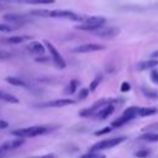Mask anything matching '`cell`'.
Returning <instances> with one entry per match:
<instances>
[{"instance_id":"6da1fadb","label":"cell","mask_w":158,"mask_h":158,"mask_svg":"<svg viewBox=\"0 0 158 158\" xmlns=\"http://www.w3.org/2000/svg\"><path fill=\"white\" fill-rule=\"evenodd\" d=\"M49 131L48 127L46 126H31V127H25V128H17L11 131L10 133L16 137H22V138H31V137H37L43 133H47Z\"/></svg>"},{"instance_id":"7a4b0ae2","label":"cell","mask_w":158,"mask_h":158,"mask_svg":"<svg viewBox=\"0 0 158 158\" xmlns=\"http://www.w3.org/2000/svg\"><path fill=\"white\" fill-rule=\"evenodd\" d=\"M106 22V19L102 16H90L86 20H84L83 23H79L75 26L77 30H81V31H95L99 27L104 26Z\"/></svg>"},{"instance_id":"3957f363","label":"cell","mask_w":158,"mask_h":158,"mask_svg":"<svg viewBox=\"0 0 158 158\" xmlns=\"http://www.w3.org/2000/svg\"><path fill=\"white\" fill-rule=\"evenodd\" d=\"M125 139H126V137H114V138L104 139V141H100V142L93 144L89 151L90 152H100L102 149H109V148H112V147L122 143Z\"/></svg>"},{"instance_id":"277c9868","label":"cell","mask_w":158,"mask_h":158,"mask_svg":"<svg viewBox=\"0 0 158 158\" xmlns=\"http://www.w3.org/2000/svg\"><path fill=\"white\" fill-rule=\"evenodd\" d=\"M44 44H46V47H47V49L49 51V54H51V57H52V60H53V63L56 64V67L57 68H59V69H64L65 68V60L63 59V57H62V54L57 51V48L51 43V42H48V41H44Z\"/></svg>"},{"instance_id":"5b68a950","label":"cell","mask_w":158,"mask_h":158,"mask_svg":"<svg viewBox=\"0 0 158 158\" xmlns=\"http://www.w3.org/2000/svg\"><path fill=\"white\" fill-rule=\"evenodd\" d=\"M23 143H25V138H22V137H17L15 139H10V141L1 143L0 144V157H2L4 154H6L16 148H20Z\"/></svg>"},{"instance_id":"8992f818","label":"cell","mask_w":158,"mask_h":158,"mask_svg":"<svg viewBox=\"0 0 158 158\" xmlns=\"http://www.w3.org/2000/svg\"><path fill=\"white\" fill-rule=\"evenodd\" d=\"M49 17H57V19H69L73 21H83V16L78 15L69 10H52L49 12Z\"/></svg>"},{"instance_id":"52a82bcc","label":"cell","mask_w":158,"mask_h":158,"mask_svg":"<svg viewBox=\"0 0 158 158\" xmlns=\"http://www.w3.org/2000/svg\"><path fill=\"white\" fill-rule=\"evenodd\" d=\"M95 35L100 38H105V40H110V38H114L116 37L118 33H120V28L118 27H115V26H109V27H99L98 30L94 31Z\"/></svg>"},{"instance_id":"ba28073f","label":"cell","mask_w":158,"mask_h":158,"mask_svg":"<svg viewBox=\"0 0 158 158\" xmlns=\"http://www.w3.org/2000/svg\"><path fill=\"white\" fill-rule=\"evenodd\" d=\"M105 49V47L102 44H98V43H84V44H79L75 48H73L74 53H89V52H98V51H102Z\"/></svg>"},{"instance_id":"9c48e42d","label":"cell","mask_w":158,"mask_h":158,"mask_svg":"<svg viewBox=\"0 0 158 158\" xmlns=\"http://www.w3.org/2000/svg\"><path fill=\"white\" fill-rule=\"evenodd\" d=\"M75 101L73 99H56L48 102H42L38 104V107H63V106H68V105H73Z\"/></svg>"},{"instance_id":"30bf717a","label":"cell","mask_w":158,"mask_h":158,"mask_svg":"<svg viewBox=\"0 0 158 158\" xmlns=\"http://www.w3.org/2000/svg\"><path fill=\"white\" fill-rule=\"evenodd\" d=\"M4 19L10 23H15V25H23L30 21L26 15H20V14H6L4 15Z\"/></svg>"},{"instance_id":"8fae6325","label":"cell","mask_w":158,"mask_h":158,"mask_svg":"<svg viewBox=\"0 0 158 158\" xmlns=\"http://www.w3.org/2000/svg\"><path fill=\"white\" fill-rule=\"evenodd\" d=\"M27 49H28L30 53H32V54H37V56H38V54H40V56L44 54V51H46L44 46H43L41 42H37V41L30 42V43L27 44Z\"/></svg>"},{"instance_id":"7c38bea8","label":"cell","mask_w":158,"mask_h":158,"mask_svg":"<svg viewBox=\"0 0 158 158\" xmlns=\"http://www.w3.org/2000/svg\"><path fill=\"white\" fill-rule=\"evenodd\" d=\"M114 110H115V106L112 105V102H110V104L102 106V107L96 112V117L100 118V120H105V118H107V117L114 112Z\"/></svg>"},{"instance_id":"4fadbf2b","label":"cell","mask_w":158,"mask_h":158,"mask_svg":"<svg viewBox=\"0 0 158 158\" xmlns=\"http://www.w3.org/2000/svg\"><path fill=\"white\" fill-rule=\"evenodd\" d=\"M157 64H158V60H157L156 58H154V59H148V60L139 62V63L137 64V69H138V70H147V69L154 68Z\"/></svg>"},{"instance_id":"5bb4252c","label":"cell","mask_w":158,"mask_h":158,"mask_svg":"<svg viewBox=\"0 0 158 158\" xmlns=\"http://www.w3.org/2000/svg\"><path fill=\"white\" fill-rule=\"evenodd\" d=\"M5 80L11 84V85H15V86H22V88H30V85L23 80V79H20V78H16V77H6Z\"/></svg>"},{"instance_id":"9a60e30c","label":"cell","mask_w":158,"mask_h":158,"mask_svg":"<svg viewBox=\"0 0 158 158\" xmlns=\"http://www.w3.org/2000/svg\"><path fill=\"white\" fill-rule=\"evenodd\" d=\"M27 40H30L28 36H12V37L6 38L5 41L7 43H10V44H19V43H22V42H25Z\"/></svg>"},{"instance_id":"2e32d148","label":"cell","mask_w":158,"mask_h":158,"mask_svg":"<svg viewBox=\"0 0 158 158\" xmlns=\"http://www.w3.org/2000/svg\"><path fill=\"white\" fill-rule=\"evenodd\" d=\"M0 100H4L6 102H11V104H19V99L9 93H4V91H0Z\"/></svg>"},{"instance_id":"e0dca14e","label":"cell","mask_w":158,"mask_h":158,"mask_svg":"<svg viewBox=\"0 0 158 158\" xmlns=\"http://www.w3.org/2000/svg\"><path fill=\"white\" fill-rule=\"evenodd\" d=\"M139 138L143 141H147V142H158V133L157 132H146Z\"/></svg>"},{"instance_id":"ac0fdd59","label":"cell","mask_w":158,"mask_h":158,"mask_svg":"<svg viewBox=\"0 0 158 158\" xmlns=\"http://www.w3.org/2000/svg\"><path fill=\"white\" fill-rule=\"evenodd\" d=\"M138 110H139V107H137V106H131V107H127L125 111H123V116H126V117H128L130 120H132L136 115H138Z\"/></svg>"},{"instance_id":"d6986e66","label":"cell","mask_w":158,"mask_h":158,"mask_svg":"<svg viewBox=\"0 0 158 158\" xmlns=\"http://www.w3.org/2000/svg\"><path fill=\"white\" fill-rule=\"evenodd\" d=\"M158 110L156 107H139L138 110V115L139 116H149V115H153L156 114Z\"/></svg>"},{"instance_id":"ffe728a7","label":"cell","mask_w":158,"mask_h":158,"mask_svg":"<svg viewBox=\"0 0 158 158\" xmlns=\"http://www.w3.org/2000/svg\"><path fill=\"white\" fill-rule=\"evenodd\" d=\"M128 121H130V118L122 115V116H121V117H118L117 120L112 121V123H111V127H121L122 125H125V123H126V122H128Z\"/></svg>"},{"instance_id":"44dd1931","label":"cell","mask_w":158,"mask_h":158,"mask_svg":"<svg viewBox=\"0 0 158 158\" xmlns=\"http://www.w3.org/2000/svg\"><path fill=\"white\" fill-rule=\"evenodd\" d=\"M142 93L148 99H158V93L154 91V90H151L148 88H142Z\"/></svg>"},{"instance_id":"7402d4cb","label":"cell","mask_w":158,"mask_h":158,"mask_svg":"<svg viewBox=\"0 0 158 158\" xmlns=\"http://www.w3.org/2000/svg\"><path fill=\"white\" fill-rule=\"evenodd\" d=\"M78 85H79V81L77 79H72L70 83H69V85H68V88H67L68 89L67 93L68 94H74L75 90H77V88H78Z\"/></svg>"},{"instance_id":"603a6c76","label":"cell","mask_w":158,"mask_h":158,"mask_svg":"<svg viewBox=\"0 0 158 158\" xmlns=\"http://www.w3.org/2000/svg\"><path fill=\"white\" fill-rule=\"evenodd\" d=\"M49 10H46V9H40V10H32L31 14L35 15V16H42V17H49Z\"/></svg>"},{"instance_id":"cb8c5ba5","label":"cell","mask_w":158,"mask_h":158,"mask_svg":"<svg viewBox=\"0 0 158 158\" xmlns=\"http://www.w3.org/2000/svg\"><path fill=\"white\" fill-rule=\"evenodd\" d=\"M101 80H102V75H98L91 83H90V86H89V90L90 91H95L96 90V88L99 86V84L101 83Z\"/></svg>"},{"instance_id":"d4e9b609","label":"cell","mask_w":158,"mask_h":158,"mask_svg":"<svg viewBox=\"0 0 158 158\" xmlns=\"http://www.w3.org/2000/svg\"><path fill=\"white\" fill-rule=\"evenodd\" d=\"M79 158H105V156H104V154H100L99 152H90V151H89L88 153L80 156Z\"/></svg>"},{"instance_id":"484cf974","label":"cell","mask_w":158,"mask_h":158,"mask_svg":"<svg viewBox=\"0 0 158 158\" xmlns=\"http://www.w3.org/2000/svg\"><path fill=\"white\" fill-rule=\"evenodd\" d=\"M21 2H27V4H53L54 0H19Z\"/></svg>"},{"instance_id":"4316f807","label":"cell","mask_w":158,"mask_h":158,"mask_svg":"<svg viewBox=\"0 0 158 158\" xmlns=\"http://www.w3.org/2000/svg\"><path fill=\"white\" fill-rule=\"evenodd\" d=\"M88 95H89V89H86V88H81V89L79 90L78 99H79V100H84V99H86Z\"/></svg>"},{"instance_id":"83f0119b","label":"cell","mask_w":158,"mask_h":158,"mask_svg":"<svg viewBox=\"0 0 158 158\" xmlns=\"http://www.w3.org/2000/svg\"><path fill=\"white\" fill-rule=\"evenodd\" d=\"M111 126H106V127H104V128H101V130H99V131H95V136H101V135H106V133H109V132H111Z\"/></svg>"},{"instance_id":"f1b7e54d","label":"cell","mask_w":158,"mask_h":158,"mask_svg":"<svg viewBox=\"0 0 158 158\" xmlns=\"http://www.w3.org/2000/svg\"><path fill=\"white\" fill-rule=\"evenodd\" d=\"M148 154H149V151H147V149H139L135 153V156L137 158H146V157H148Z\"/></svg>"},{"instance_id":"f546056e","label":"cell","mask_w":158,"mask_h":158,"mask_svg":"<svg viewBox=\"0 0 158 158\" xmlns=\"http://www.w3.org/2000/svg\"><path fill=\"white\" fill-rule=\"evenodd\" d=\"M157 130H158V122H157V123L147 125V126L143 128V131H144V132H153V131H157Z\"/></svg>"},{"instance_id":"4dcf8cb0","label":"cell","mask_w":158,"mask_h":158,"mask_svg":"<svg viewBox=\"0 0 158 158\" xmlns=\"http://www.w3.org/2000/svg\"><path fill=\"white\" fill-rule=\"evenodd\" d=\"M14 27L11 25H7V23H0V32H10L12 31Z\"/></svg>"},{"instance_id":"1f68e13d","label":"cell","mask_w":158,"mask_h":158,"mask_svg":"<svg viewBox=\"0 0 158 158\" xmlns=\"http://www.w3.org/2000/svg\"><path fill=\"white\" fill-rule=\"evenodd\" d=\"M151 80L158 85V72L157 70H152L151 72Z\"/></svg>"},{"instance_id":"d6a6232c","label":"cell","mask_w":158,"mask_h":158,"mask_svg":"<svg viewBox=\"0 0 158 158\" xmlns=\"http://www.w3.org/2000/svg\"><path fill=\"white\" fill-rule=\"evenodd\" d=\"M121 91L122 93H127V91H130V89H131V85L127 83V81H123L122 84H121Z\"/></svg>"},{"instance_id":"836d02e7","label":"cell","mask_w":158,"mask_h":158,"mask_svg":"<svg viewBox=\"0 0 158 158\" xmlns=\"http://www.w3.org/2000/svg\"><path fill=\"white\" fill-rule=\"evenodd\" d=\"M27 158H56V154L54 153H48V154L38 156V157H27Z\"/></svg>"},{"instance_id":"e575fe53","label":"cell","mask_w":158,"mask_h":158,"mask_svg":"<svg viewBox=\"0 0 158 158\" xmlns=\"http://www.w3.org/2000/svg\"><path fill=\"white\" fill-rule=\"evenodd\" d=\"M10 57H11V54H10L9 52L0 51V59H7V58H10Z\"/></svg>"},{"instance_id":"d590c367","label":"cell","mask_w":158,"mask_h":158,"mask_svg":"<svg viewBox=\"0 0 158 158\" xmlns=\"http://www.w3.org/2000/svg\"><path fill=\"white\" fill-rule=\"evenodd\" d=\"M7 127H9V122L5 121V120H0V130L7 128Z\"/></svg>"},{"instance_id":"8d00e7d4","label":"cell","mask_w":158,"mask_h":158,"mask_svg":"<svg viewBox=\"0 0 158 158\" xmlns=\"http://www.w3.org/2000/svg\"><path fill=\"white\" fill-rule=\"evenodd\" d=\"M151 57H152V58H158V51H156V52H153V53L151 54Z\"/></svg>"}]
</instances>
